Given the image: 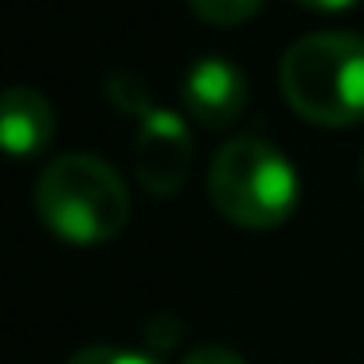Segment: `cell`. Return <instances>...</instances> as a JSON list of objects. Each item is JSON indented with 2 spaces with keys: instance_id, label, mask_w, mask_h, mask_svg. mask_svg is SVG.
<instances>
[{
  "instance_id": "obj_1",
  "label": "cell",
  "mask_w": 364,
  "mask_h": 364,
  "mask_svg": "<svg viewBox=\"0 0 364 364\" xmlns=\"http://www.w3.org/2000/svg\"><path fill=\"white\" fill-rule=\"evenodd\" d=\"M36 212L63 243L95 247L129 223L134 200L118 168L90 153H67L36 176Z\"/></svg>"
},
{
  "instance_id": "obj_2",
  "label": "cell",
  "mask_w": 364,
  "mask_h": 364,
  "mask_svg": "<svg viewBox=\"0 0 364 364\" xmlns=\"http://www.w3.org/2000/svg\"><path fill=\"white\" fill-rule=\"evenodd\" d=\"M278 82L294 114L314 126L345 129L364 118V36L309 32L290 43Z\"/></svg>"
},
{
  "instance_id": "obj_3",
  "label": "cell",
  "mask_w": 364,
  "mask_h": 364,
  "mask_svg": "<svg viewBox=\"0 0 364 364\" xmlns=\"http://www.w3.org/2000/svg\"><path fill=\"white\" fill-rule=\"evenodd\" d=\"M208 196L235 228L267 231L286 223L298 208V173L286 153L262 137H231L212 157Z\"/></svg>"
},
{
  "instance_id": "obj_4",
  "label": "cell",
  "mask_w": 364,
  "mask_h": 364,
  "mask_svg": "<svg viewBox=\"0 0 364 364\" xmlns=\"http://www.w3.org/2000/svg\"><path fill=\"white\" fill-rule=\"evenodd\" d=\"M134 165H137V181L153 196H173V192L184 188V181L192 173V134L181 114L157 106L149 118H141Z\"/></svg>"
},
{
  "instance_id": "obj_5",
  "label": "cell",
  "mask_w": 364,
  "mask_h": 364,
  "mask_svg": "<svg viewBox=\"0 0 364 364\" xmlns=\"http://www.w3.org/2000/svg\"><path fill=\"white\" fill-rule=\"evenodd\" d=\"M181 102L192 122L208 129H223L243 114L247 106V79L235 63L220 55H204L188 67L181 82Z\"/></svg>"
},
{
  "instance_id": "obj_6",
  "label": "cell",
  "mask_w": 364,
  "mask_h": 364,
  "mask_svg": "<svg viewBox=\"0 0 364 364\" xmlns=\"http://www.w3.org/2000/svg\"><path fill=\"white\" fill-rule=\"evenodd\" d=\"M55 137V110L32 87L0 90V153L9 157H36Z\"/></svg>"
},
{
  "instance_id": "obj_7",
  "label": "cell",
  "mask_w": 364,
  "mask_h": 364,
  "mask_svg": "<svg viewBox=\"0 0 364 364\" xmlns=\"http://www.w3.org/2000/svg\"><path fill=\"white\" fill-rule=\"evenodd\" d=\"M106 98H110L122 114H134V118H149V114L157 110L149 90H145V82L129 71H114L110 79H106Z\"/></svg>"
},
{
  "instance_id": "obj_8",
  "label": "cell",
  "mask_w": 364,
  "mask_h": 364,
  "mask_svg": "<svg viewBox=\"0 0 364 364\" xmlns=\"http://www.w3.org/2000/svg\"><path fill=\"white\" fill-rule=\"evenodd\" d=\"M262 4H267V0H188V9L196 12L204 24H215V28L247 24L251 16H259Z\"/></svg>"
},
{
  "instance_id": "obj_9",
  "label": "cell",
  "mask_w": 364,
  "mask_h": 364,
  "mask_svg": "<svg viewBox=\"0 0 364 364\" xmlns=\"http://www.w3.org/2000/svg\"><path fill=\"white\" fill-rule=\"evenodd\" d=\"M67 364H161V360L149 353H134V348H118V345H87Z\"/></svg>"
},
{
  "instance_id": "obj_10",
  "label": "cell",
  "mask_w": 364,
  "mask_h": 364,
  "mask_svg": "<svg viewBox=\"0 0 364 364\" xmlns=\"http://www.w3.org/2000/svg\"><path fill=\"white\" fill-rule=\"evenodd\" d=\"M181 364H247L235 348H223V345H200L184 356Z\"/></svg>"
},
{
  "instance_id": "obj_11",
  "label": "cell",
  "mask_w": 364,
  "mask_h": 364,
  "mask_svg": "<svg viewBox=\"0 0 364 364\" xmlns=\"http://www.w3.org/2000/svg\"><path fill=\"white\" fill-rule=\"evenodd\" d=\"M298 4L309 12H345V9H353L356 0H298Z\"/></svg>"
}]
</instances>
